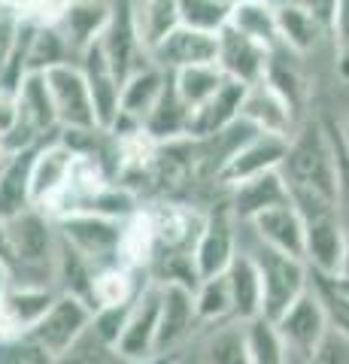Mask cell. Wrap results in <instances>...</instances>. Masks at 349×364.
<instances>
[{
  "mask_svg": "<svg viewBox=\"0 0 349 364\" xmlns=\"http://www.w3.org/2000/svg\"><path fill=\"white\" fill-rule=\"evenodd\" d=\"M279 173L286 179L291 207L301 213L304 222L337 213L334 143L331 131L322 122L298 124L295 134L289 136V149L283 164H279Z\"/></svg>",
  "mask_w": 349,
  "mask_h": 364,
  "instance_id": "obj_1",
  "label": "cell"
},
{
  "mask_svg": "<svg viewBox=\"0 0 349 364\" xmlns=\"http://www.w3.org/2000/svg\"><path fill=\"white\" fill-rule=\"evenodd\" d=\"M9 270L13 282H46L52 286V264L58 252V228L43 210L31 207L6 219ZM55 289V286H52Z\"/></svg>",
  "mask_w": 349,
  "mask_h": 364,
  "instance_id": "obj_2",
  "label": "cell"
},
{
  "mask_svg": "<svg viewBox=\"0 0 349 364\" xmlns=\"http://www.w3.org/2000/svg\"><path fill=\"white\" fill-rule=\"evenodd\" d=\"M246 252L255 258L258 277H262V316L274 322L310 289V267L304 258L274 252L262 243Z\"/></svg>",
  "mask_w": 349,
  "mask_h": 364,
  "instance_id": "obj_3",
  "label": "cell"
},
{
  "mask_svg": "<svg viewBox=\"0 0 349 364\" xmlns=\"http://www.w3.org/2000/svg\"><path fill=\"white\" fill-rule=\"evenodd\" d=\"M92 316H95V306L88 301L76 298V294H58L28 337L33 343H40L49 355L64 358L88 334Z\"/></svg>",
  "mask_w": 349,
  "mask_h": 364,
  "instance_id": "obj_4",
  "label": "cell"
},
{
  "mask_svg": "<svg viewBox=\"0 0 349 364\" xmlns=\"http://www.w3.org/2000/svg\"><path fill=\"white\" fill-rule=\"evenodd\" d=\"M159 304H161V286L146 279V286L128 306L125 325L116 340L112 352L128 364H152L155 361V334H159Z\"/></svg>",
  "mask_w": 349,
  "mask_h": 364,
  "instance_id": "obj_5",
  "label": "cell"
},
{
  "mask_svg": "<svg viewBox=\"0 0 349 364\" xmlns=\"http://www.w3.org/2000/svg\"><path fill=\"white\" fill-rule=\"evenodd\" d=\"M274 328H276L279 340H283L286 361L289 364L307 361L313 352L319 349L325 334H328V322H325V313H322L313 289H307L283 316L274 318Z\"/></svg>",
  "mask_w": 349,
  "mask_h": 364,
  "instance_id": "obj_6",
  "label": "cell"
},
{
  "mask_svg": "<svg viewBox=\"0 0 349 364\" xmlns=\"http://www.w3.org/2000/svg\"><path fill=\"white\" fill-rule=\"evenodd\" d=\"M61 240L76 249L82 258L95 264V270L119 264V228L122 222L104 219V215L92 213H70L64 219L55 222Z\"/></svg>",
  "mask_w": 349,
  "mask_h": 364,
  "instance_id": "obj_7",
  "label": "cell"
},
{
  "mask_svg": "<svg viewBox=\"0 0 349 364\" xmlns=\"http://www.w3.org/2000/svg\"><path fill=\"white\" fill-rule=\"evenodd\" d=\"M52 95V107H55V119H58V131H85V128H97L95 122V107H92V95H88V82L80 70L76 61L58 64L52 70L43 73Z\"/></svg>",
  "mask_w": 349,
  "mask_h": 364,
  "instance_id": "obj_8",
  "label": "cell"
},
{
  "mask_svg": "<svg viewBox=\"0 0 349 364\" xmlns=\"http://www.w3.org/2000/svg\"><path fill=\"white\" fill-rule=\"evenodd\" d=\"M240 252L237 240V219L228 207H219L207 213L204 228H200L195 246H191V264H195L198 282L210 277H222L231 267L234 255Z\"/></svg>",
  "mask_w": 349,
  "mask_h": 364,
  "instance_id": "obj_9",
  "label": "cell"
},
{
  "mask_svg": "<svg viewBox=\"0 0 349 364\" xmlns=\"http://www.w3.org/2000/svg\"><path fill=\"white\" fill-rule=\"evenodd\" d=\"M161 304H159V334H155V361L173 355L183 349L200 328L195 313V289L179 282H159Z\"/></svg>",
  "mask_w": 349,
  "mask_h": 364,
  "instance_id": "obj_10",
  "label": "cell"
},
{
  "mask_svg": "<svg viewBox=\"0 0 349 364\" xmlns=\"http://www.w3.org/2000/svg\"><path fill=\"white\" fill-rule=\"evenodd\" d=\"M100 52H104L107 64L112 67L119 82H125L131 73H137L140 67L152 64L149 61V52L137 33V25H134V9L128 0H122L119 6H112V16H109V25L107 31L100 33Z\"/></svg>",
  "mask_w": 349,
  "mask_h": 364,
  "instance_id": "obj_11",
  "label": "cell"
},
{
  "mask_svg": "<svg viewBox=\"0 0 349 364\" xmlns=\"http://www.w3.org/2000/svg\"><path fill=\"white\" fill-rule=\"evenodd\" d=\"M155 231V243H159V252H183L191 255V246H195L200 228H204L207 213H198L191 203L173 200V198H161L146 207ZM155 252V255H159Z\"/></svg>",
  "mask_w": 349,
  "mask_h": 364,
  "instance_id": "obj_12",
  "label": "cell"
},
{
  "mask_svg": "<svg viewBox=\"0 0 349 364\" xmlns=\"http://www.w3.org/2000/svg\"><path fill=\"white\" fill-rule=\"evenodd\" d=\"M286 149H289V140H283V136L252 131L237 149L225 158L216 182L222 188H231L249 176L267 173V170H279V164H283V158H286Z\"/></svg>",
  "mask_w": 349,
  "mask_h": 364,
  "instance_id": "obj_13",
  "label": "cell"
},
{
  "mask_svg": "<svg viewBox=\"0 0 349 364\" xmlns=\"http://www.w3.org/2000/svg\"><path fill=\"white\" fill-rule=\"evenodd\" d=\"M267 61H270L267 46L249 40L246 33L234 31L231 25H225L216 33V67L231 82H240V85L262 82L267 73Z\"/></svg>",
  "mask_w": 349,
  "mask_h": 364,
  "instance_id": "obj_14",
  "label": "cell"
},
{
  "mask_svg": "<svg viewBox=\"0 0 349 364\" xmlns=\"http://www.w3.org/2000/svg\"><path fill=\"white\" fill-rule=\"evenodd\" d=\"M55 298L58 291L46 282H13L0 304V340L28 337Z\"/></svg>",
  "mask_w": 349,
  "mask_h": 364,
  "instance_id": "obj_15",
  "label": "cell"
},
{
  "mask_svg": "<svg viewBox=\"0 0 349 364\" xmlns=\"http://www.w3.org/2000/svg\"><path fill=\"white\" fill-rule=\"evenodd\" d=\"M240 119L249 124L252 131L283 136V140H289L298 128V112L291 109V104L267 79H262V82H255V85H246L243 104H240Z\"/></svg>",
  "mask_w": 349,
  "mask_h": 364,
  "instance_id": "obj_16",
  "label": "cell"
},
{
  "mask_svg": "<svg viewBox=\"0 0 349 364\" xmlns=\"http://www.w3.org/2000/svg\"><path fill=\"white\" fill-rule=\"evenodd\" d=\"M73 158L76 155L70 152V146H64L58 134L49 136L46 143H40L37 149H33V155H31V200L37 210H46L64 191Z\"/></svg>",
  "mask_w": 349,
  "mask_h": 364,
  "instance_id": "obj_17",
  "label": "cell"
},
{
  "mask_svg": "<svg viewBox=\"0 0 349 364\" xmlns=\"http://www.w3.org/2000/svg\"><path fill=\"white\" fill-rule=\"evenodd\" d=\"M149 61L155 67H161L164 73H176L198 64H216V33L191 31L179 25L159 46H152Z\"/></svg>",
  "mask_w": 349,
  "mask_h": 364,
  "instance_id": "obj_18",
  "label": "cell"
},
{
  "mask_svg": "<svg viewBox=\"0 0 349 364\" xmlns=\"http://www.w3.org/2000/svg\"><path fill=\"white\" fill-rule=\"evenodd\" d=\"M80 70L88 82V95H92V107H95V122L97 128H109L112 119L119 116V104H122V82L112 73V67L107 64L100 46L92 43L88 49L80 52Z\"/></svg>",
  "mask_w": 349,
  "mask_h": 364,
  "instance_id": "obj_19",
  "label": "cell"
},
{
  "mask_svg": "<svg viewBox=\"0 0 349 364\" xmlns=\"http://www.w3.org/2000/svg\"><path fill=\"white\" fill-rule=\"evenodd\" d=\"M343 237H346V225L337 213L304 222V261H307L310 273L337 277L343 255Z\"/></svg>",
  "mask_w": 349,
  "mask_h": 364,
  "instance_id": "obj_20",
  "label": "cell"
},
{
  "mask_svg": "<svg viewBox=\"0 0 349 364\" xmlns=\"http://www.w3.org/2000/svg\"><path fill=\"white\" fill-rule=\"evenodd\" d=\"M231 200H228V210L237 222H249L255 219L258 213L264 210H274V207H283L289 200V188H286V179L279 170H267V173H258L249 176L231 186Z\"/></svg>",
  "mask_w": 349,
  "mask_h": 364,
  "instance_id": "obj_21",
  "label": "cell"
},
{
  "mask_svg": "<svg viewBox=\"0 0 349 364\" xmlns=\"http://www.w3.org/2000/svg\"><path fill=\"white\" fill-rule=\"evenodd\" d=\"M246 225L252 228L255 243L274 249V252L304 258V219L291 203L258 213L255 219H249Z\"/></svg>",
  "mask_w": 349,
  "mask_h": 364,
  "instance_id": "obj_22",
  "label": "cell"
},
{
  "mask_svg": "<svg viewBox=\"0 0 349 364\" xmlns=\"http://www.w3.org/2000/svg\"><path fill=\"white\" fill-rule=\"evenodd\" d=\"M109 16H112V6L107 0H70L55 28L64 33L67 46L80 55L82 49L100 40V33L109 25Z\"/></svg>",
  "mask_w": 349,
  "mask_h": 364,
  "instance_id": "obj_23",
  "label": "cell"
},
{
  "mask_svg": "<svg viewBox=\"0 0 349 364\" xmlns=\"http://www.w3.org/2000/svg\"><path fill=\"white\" fill-rule=\"evenodd\" d=\"M225 282H228V294H231L234 322H252V318L262 316V277H258L255 258L243 246L234 255L231 267L225 270Z\"/></svg>",
  "mask_w": 349,
  "mask_h": 364,
  "instance_id": "obj_24",
  "label": "cell"
},
{
  "mask_svg": "<svg viewBox=\"0 0 349 364\" xmlns=\"http://www.w3.org/2000/svg\"><path fill=\"white\" fill-rule=\"evenodd\" d=\"M16 97H18V122L25 124L40 143H46L49 134H58V119H55V107H52L46 76L28 73L25 79H21Z\"/></svg>",
  "mask_w": 349,
  "mask_h": 364,
  "instance_id": "obj_25",
  "label": "cell"
},
{
  "mask_svg": "<svg viewBox=\"0 0 349 364\" xmlns=\"http://www.w3.org/2000/svg\"><path fill=\"white\" fill-rule=\"evenodd\" d=\"M243 91H246V85L225 79L216 95H213L204 107H198L195 112H191V128H188V134L198 136V140H204V136H216L222 131H228L234 122H240Z\"/></svg>",
  "mask_w": 349,
  "mask_h": 364,
  "instance_id": "obj_26",
  "label": "cell"
},
{
  "mask_svg": "<svg viewBox=\"0 0 349 364\" xmlns=\"http://www.w3.org/2000/svg\"><path fill=\"white\" fill-rule=\"evenodd\" d=\"M274 6H276V40L283 49L304 58V55H310L322 43V37H328L325 25H319L301 6L286 4V0H274Z\"/></svg>",
  "mask_w": 349,
  "mask_h": 364,
  "instance_id": "obj_27",
  "label": "cell"
},
{
  "mask_svg": "<svg viewBox=\"0 0 349 364\" xmlns=\"http://www.w3.org/2000/svg\"><path fill=\"white\" fill-rule=\"evenodd\" d=\"M188 128H191V109L183 104V97L176 95L173 82L167 79L161 97L155 100V107L149 109V116L143 119V131L149 134L155 143H171V140L191 136Z\"/></svg>",
  "mask_w": 349,
  "mask_h": 364,
  "instance_id": "obj_28",
  "label": "cell"
},
{
  "mask_svg": "<svg viewBox=\"0 0 349 364\" xmlns=\"http://www.w3.org/2000/svg\"><path fill=\"white\" fill-rule=\"evenodd\" d=\"M31 155H33V149L13 152L0 164V222L13 219V215L33 207V200H31Z\"/></svg>",
  "mask_w": 349,
  "mask_h": 364,
  "instance_id": "obj_29",
  "label": "cell"
},
{
  "mask_svg": "<svg viewBox=\"0 0 349 364\" xmlns=\"http://www.w3.org/2000/svg\"><path fill=\"white\" fill-rule=\"evenodd\" d=\"M155 252H159V243H155L149 213H146V207H140L119 228V264L146 273L152 264Z\"/></svg>",
  "mask_w": 349,
  "mask_h": 364,
  "instance_id": "obj_30",
  "label": "cell"
},
{
  "mask_svg": "<svg viewBox=\"0 0 349 364\" xmlns=\"http://www.w3.org/2000/svg\"><path fill=\"white\" fill-rule=\"evenodd\" d=\"M146 279L149 277L140 279V270H131L125 264L100 267L92 279V306L95 310H100V306H128L146 286Z\"/></svg>",
  "mask_w": 349,
  "mask_h": 364,
  "instance_id": "obj_31",
  "label": "cell"
},
{
  "mask_svg": "<svg viewBox=\"0 0 349 364\" xmlns=\"http://www.w3.org/2000/svg\"><path fill=\"white\" fill-rule=\"evenodd\" d=\"M167 79H171V73H164L161 67H155V64L140 67L137 73H131L125 82H122V104H119V112H125V116L137 119V122L143 124V119L149 116V109L155 107V100L161 97Z\"/></svg>",
  "mask_w": 349,
  "mask_h": 364,
  "instance_id": "obj_32",
  "label": "cell"
},
{
  "mask_svg": "<svg viewBox=\"0 0 349 364\" xmlns=\"http://www.w3.org/2000/svg\"><path fill=\"white\" fill-rule=\"evenodd\" d=\"M228 25L234 31L246 33L249 40L267 46V49H276V6L274 0H243V4L231 6Z\"/></svg>",
  "mask_w": 349,
  "mask_h": 364,
  "instance_id": "obj_33",
  "label": "cell"
},
{
  "mask_svg": "<svg viewBox=\"0 0 349 364\" xmlns=\"http://www.w3.org/2000/svg\"><path fill=\"white\" fill-rule=\"evenodd\" d=\"M131 9H134V25H137L146 52L152 46H159L171 31L179 28L176 0H140V4H131Z\"/></svg>",
  "mask_w": 349,
  "mask_h": 364,
  "instance_id": "obj_34",
  "label": "cell"
},
{
  "mask_svg": "<svg viewBox=\"0 0 349 364\" xmlns=\"http://www.w3.org/2000/svg\"><path fill=\"white\" fill-rule=\"evenodd\" d=\"M200 364H249L246 361V328L243 322L213 325L200 346Z\"/></svg>",
  "mask_w": 349,
  "mask_h": 364,
  "instance_id": "obj_35",
  "label": "cell"
},
{
  "mask_svg": "<svg viewBox=\"0 0 349 364\" xmlns=\"http://www.w3.org/2000/svg\"><path fill=\"white\" fill-rule=\"evenodd\" d=\"M73 49L55 25H33L28 37V73H46L70 61Z\"/></svg>",
  "mask_w": 349,
  "mask_h": 364,
  "instance_id": "obj_36",
  "label": "cell"
},
{
  "mask_svg": "<svg viewBox=\"0 0 349 364\" xmlns=\"http://www.w3.org/2000/svg\"><path fill=\"white\" fill-rule=\"evenodd\" d=\"M171 82L176 88V95L183 97V104L195 112L222 88L225 76L216 64H198V67H186V70L171 73Z\"/></svg>",
  "mask_w": 349,
  "mask_h": 364,
  "instance_id": "obj_37",
  "label": "cell"
},
{
  "mask_svg": "<svg viewBox=\"0 0 349 364\" xmlns=\"http://www.w3.org/2000/svg\"><path fill=\"white\" fill-rule=\"evenodd\" d=\"M195 313H198V322L200 328H213V325H222V322H231V294H228V282H225V273L222 277H210V279H200L195 286Z\"/></svg>",
  "mask_w": 349,
  "mask_h": 364,
  "instance_id": "obj_38",
  "label": "cell"
},
{
  "mask_svg": "<svg viewBox=\"0 0 349 364\" xmlns=\"http://www.w3.org/2000/svg\"><path fill=\"white\" fill-rule=\"evenodd\" d=\"M310 289L325 313L328 331L349 340V294L337 286L331 277H319V273H310Z\"/></svg>",
  "mask_w": 349,
  "mask_h": 364,
  "instance_id": "obj_39",
  "label": "cell"
},
{
  "mask_svg": "<svg viewBox=\"0 0 349 364\" xmlns=\"http://www.w3.org/2000/svg\"><path fill=\"white\" fill-rule=\"evenodd\" d=\"M246 328V361L249 364H289L286 349L270 318L258 316L252 322H243Z\"/></svg>",
  "mask_w": 349,
  "mask_h": 364,
  "instance_id": "obj_40",
  "label": "cell"
},
{
  "mask_svg": "<svg viewBox=\"0 0 349 364\" xmlns=\"http://www.w3.org/2000/svg\"><path fill=\"white\" fill-rule=\"evenodd\" d=\"M176 13H179V25L183 28L219 33L228 25L231 6L219 4V0H176Z\"/></svg>",
  "mask_w": 349,
  "mask_h": 364,
  "instance_id": "obj_41",
  "label": "cell"
},
{
  "mask_svg": "<svg viewBox=\"0 0 349 364\" xmlns=\"http://www.w3.org/2000/svg\"><path fill=\"white\" fill-rule=\"evenodd\" d=\"M0 364H58V358L49 355L31 337H13L0 340Z\"/></svg>",
  "mask_w": 349,
  "mask_h": 364,
  "instance_id": "obj_42",
  "label": "cell"
},
{
  "mask_svg": "<svg viewBox=\"0 0 349 364\" xmlns=\"http://www.w3.org/2000/svg\"><path fill=\"white\" fill-rule=\"evenodd\" d=\"M328 37L334 43V70L343 82H349V0H340L328 28Z\"/></svg>",
  "mask_w": 349,
  "mask_h": 364,
  "instance_id": "obj_43",
  "label": "cell"
},
{
  "mask_svg": "<svg viewBox=\"0 0 349 364\" xmlns=\"http://www.w3.org/2000/svg\"><path fill=\"white\" fill-rule=\"evenodd\" d=\"M58 364H128V361H122L109 346L97 343L92 334H85L64 358H58Z\"/></svg>",
  "mask_w": 349,
  "mask_h": 364,
  "instance_id": "obj_44",
  "label": "cell"
},
{
  "mask_svg": "<svg viewBox=\"0 0 349 364\" xmlns=\"http://www.w3.org/2000/svg\"><path fill=\"white\" fill-rule=\"evenodd\" d=\"M304 364H349V340H343L340 334L328 331L325 340L319 343V349L304 361Z\"/></svg>",
  "mask_w": 349,
  "mask_h": 364,
  "instance_id": "obj_45",
  "label": "cell"
},
{
  "mask_svg": "<svg viewBox=\"0 0 349 364\" xmlns=\"http://www.w3.org/2000/svg\"><path fill=\"white\" fill-rule=\"evenodd\" d=\"M21 25H25V21H21L16 13H9V9L0 6V70H4V64L9 61V55L16 49Z\"/></svg>",
  "mask_w": 349,
  "mask_h": 364,
  "instance_id": "obj_46",
  "label": "cell"
},
{
  "mask_svg": "<svg viewBox=\"0 0 349 364\" xmlns=\"http://www.w3.org/2000/svg\"><path fill=\"white\" fill-rule=\"evenodd\" d=\"M286 4L301 6L304 13H310L313 18L319 21V25H325V31H328V28H331V21H334L337 6H340V0H286Z\"/></svg>",
  "mask_w": 349,
  "mask_h": 364,
  "instance_id": "obj_47",
  "label": "cell"
},
{
  "mask_svg": "<svg viewBox=\"0 0 349 364\" xmlns=\"http://www.w3.org/2000/svg\"><path fill=\"white\" fill-rule=\"evenodd\" d=\"M16 124H18V97L13 91L0 88V143L16 131Z\"/></svg>",
  "mask_w": 349,
  "mask_h": 364,
  "instance_id": "obj_48",
  "label": "cell"
},
{
  "mask_svg": "<svg viewBox=\"0 0 349 364\" xmlns=\"http://www.w3.org/2000/svg\"><path fill=\"white\" fill-rule=\"evenodd\" d=\"M9 286H13V270H9V267L4 264V261H0V304H4Z\"/></svg>",
  "mask_w": 349,
  "mask_h": 364,
  "instance_id": "obj_49",
  "label": "cell"
},
{
  "mask_svg": "<svg viewBox=\"0 0 349 364\" xmlns=\"http://www.w3.org/2000/svg\"><path fill=\"white\" fill-rule=\"evenodd\" d=\"M337 279H349V228L343 237V255H340V270H337Z\"/></svg>",
  "mask_w": 349,
  "mask_h": 364,
  "instance_id": "obj_50",
  "label": "cell"
},
{
  "mask_svg": "<svg viewBox=\"0 0 349 364\" xmlns=\"http://www.w3.org/2000/svg\"><path fill=\"white\" fill-rule=\"evenodd\" d=\"M337 136H340V146H343L346 155H349V119L340 124V128H337Z\"/></svg>",
  "mask_w": 349,
  "mask_h": 364,
  "instance_id": "obj_51",
  "label": "cell"
},
{
  "mask_svg": "<svg viewBox=\"0 0 349 364\" xmlns=\"http://www.w3.org/2000/svg\"><path fill=\"white\" fill-rule=\"evenodd\" d=\"M219 4H225V6H237V4H243V0H219Z\"/></svg>",
  "mask_w": 349,
  "mask_h": 364,
  "instance_id": "obj_52",
  "label": "cell"
},
{
  "mask_svg": "<svg viewBox=\"0 0 349 364\" xmlns=\"http://www.w3.org/2000/svg\"><path fill=\"white\" fill-rule=\"evenodd\" d=\"M6 155H9V152L4 149V143H0V164H4V161H6Z\"/></svg>",
  "mask_w": 349,
  "mask_h": 364,
  "instance_id": "obj_53",
  "label": "cell"
},
{
  "mask_svg": "<svg viewBox=\"0 0 349 364\" xmlns=\"http://www.w3.org/2000/svg\"><path fill=\"white\" fill-rule=\"evenodd\" d=\"M152 364H176V361H167V358H159V361H152Z\"/></svg>",
  "mask_w": 349,
  "mask_h": 364,
  "instance_id": "obj_54",
  "label": "cell"
}]
</instances>
